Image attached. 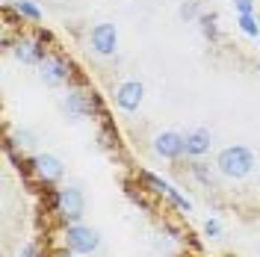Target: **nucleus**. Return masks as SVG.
Masks as SVG:
<instances>
[{
    "mask_svg": "<svg viewBox=\"0 0 260 257\" xmlns=\"http://www.w3.org/2000/svg\"><path fill=\"white\" fill-rule=\"evenodd\" d=\"M15 59L24 65H42L45 62V48L42 39H18L15 42Z\"/></svg>",
    "mask_w": 260,
    "mask_h": 257,
    "instance_id": "6",
    "label": "nucleus"
},
{
    "mask_svg": "<svg viewBox=\"0 0 260 257\" xmlns=\"http://www.w3.org/2000/svg\"><path fill=\"white\" fill-rule=\"evenodd\" d=\"M18 145H24V148L32 145V133H30V130H21V133H18Z\"/></svg>",
    "mask_w": 260,
    "mask_h": 257,
    "instance_id": "20",
    "label": "nucleus"
},
{
    "mask_svg": "<svg viewBox=\"0 0 260 257\" xmlns=\"http://www.w3.org/2000/svg\"><path fill=\"white\" fill-rule=\"evenodd\" d=\"M180 18H183V21H192V18H201V15H198V3H195V0H186V3L180 6Z\"/></svg>",
    "mask_w": 260,
    "mask_h": 257,
    "instance_id": "17",
    "label": "nucleus"
},
{
    "mask_svg": "<svg viewBox=\"0 0 260 257\" xmlns=\"http://www.w3.org/2000/svg\"><path fill=\"white\" fill-rule=\"evenodd\" d=\"M166 198H169V201H172V204H175L178 210H183V213H189V210H192V204H189V198H183V195H180L178 189L172 186V183L166 186Z\"/></svg>",
    "mask_w": 260,
    "mask_h": 257,
    "instance_id": "14",
    "label": "nucleus"
},
{
    "mask_svg": "<svg viewBox=\"0 0 260 257\" xmlns=\"http://www.w3.org/2000/svg\"><path fill=\"white\" fill-rule=\"evenodd\" d=\"M21 257H36V245H24V251H21Z\"/></svg>",
    "mask_w": 260,
    "mask_h": 257,
    "instance_id": "21",
    "label": "nucleus"
},
{
    "mask_svg": "<svg viewBox=\"0 0 260 257\" xmlns=\"http://www.w3.org/2000/svg\"><path fill=\"white\" fill-rule=\"evenodd\" d=\"M53 207H56V213H59L62 222H71V225H74V222H80L83 213H86V198H83V192L77 186H65V189L56 192Z\"/></svg>",
    "mask_w": 260,
    "mask_h": 257,
    "instance_id": "2",
    "label": "nucleus"
},
{
    "mask_svg": "<svg viewBox=\"0 0 260 257\" xmlns=\"http://www.w3.org/2000/svg\"><path fill=\"white\" fill-rule=\"evenodd\" d=\"M68 71H71V65L65 62L62 56H45V62H42V80L48 83V86H62L68 80Z\"/></svg>",
    "mask_w": 260,
    "mask_h": 257,
    "instance_id": "8",
    "label": "nucleus"
},
{
    "mask_svg": "<svg viewBox=\"0 0 260 257\" xmlns=\"http://www.w3.org/2000/svg\"><path fill=\"white\" fill-rule=\"evenodd\" d=\"M192 175H195V180L204 183V186H213V180H216V175H213V169L207 163H192Z\"/></svg>",
    "mask_w": 260,
    "mask_h": 257,
    "instance_id": "12",
    "label": "nucleus"
},
{
    "mask_svg": "<svg viewBox=\"0 0 260 257\" xmlns=\"http://www.w3.org/2000/svg\"><path fill=\"white\" fill-rule=\"evenodd\" d=\"M62 110L71 115V118H89L92 113L101 110V104H98L95 95H89V92H83V89H74V92L65 95Z\"/></svg>",
    "mask_w": 260,
    "mask_h": 257,
    "instance_id": "4",
    "label": "nucleus"
},
{
    "mask_svg": "<svg viewBox=\"0 0 260 257\" xmlns=\"http://www.w3.org/2000/svg\"><path fill=\"white\" fill-rule=\"evenodd\" d=\"M198 24H201V33L210 39V42H216L219 39V27H216V15H201L198 18Z\"/></svg>",
    "mask_w": 260,
    "mask_h": 257,
    "instance_id": "15",
    "label": "nucleus"
},
{
    "mask_svg": "<svg viewBox=\"0 0 260 257\" xmlns=\"http://www.w3.org/2000/svg\"><path fill=\"white\" fill-rule=\"evenodd\" d=\"M216 166H219V172L225 177L240 180V177L251 175V169H254V154H251L245 145H231V148H225V151L219 154Z\"/></svg>",
    "mask_w": 260,
    "mask_h": 257,
    "instance_id": "1",
    "label": "nucleus"
},
{
    "mask_svg": "<svg viewBox=\"0 0 260 257\" xmlns=\"http://www.w3.org/2000/svg\"><path fill=\"white\" fill-rule=\"evenodd\" d=\"M142 95H145V89H142V83L139 80H127L118 86V92H115V101H118V107L121 110H139V104H142Z\"/></svg>",
    "mask_w": 260,
    "mask_h": 257,
    "instance_id": "9",
    "label": "nucleus"
},
{
    "mask_svg": "<svg viewBox=\"0 0 260 257\" xmlns=\"http://www.w3.org/2000/svg\"><path fill=\"white\" fill-rule=\"evenodd\" d=\"M62 257H74V254H62Z\"/></svg>",
    "mask_w": 260,
    "mask_h": 257,
    "instance_id": "22",
    "label": "nucleus"
},
{
    "mask_svg": "<svg viewBox=\"0 0 260 257\" xmlns=\"http://www.w3.org/2000/svg\"><path fill=\"white\" fill-rule=\"evenodd\" d=\"M62 237H65L68 251H74V254H92L98 245H101V237H98L95 228H86V225H80V222L68 225Z\"/></svg>",
    "mask_w": 260,
    "mask_h": 257,
    "instance_id": "3",
    "label": "nucleus"
},
{
    "mask_svg": "<svg viewBox=\"0 0 260 257\" xmlns=\"http://www.w3.org/2000/svg\"><path fill=\"white\" fill-rule=\"evenodd\" d=\"M257 71H260V65H257Z\"/></svg>",
    "mask_w": 260,
    "mask_h": 257,
    "instance_id": "23",
    "label": "nucleus"
},
{
    "mask_svg": "<svg viewBox=\"0 0 260 257\" xmlns=\"http://www.w3.org/2000/svg\"><path fill=\"white\" fill-rule=\"evenodd\" d=\"M15 12L24 18H30V21H42V12H39V6L30 3V0H18L15 3Z\"/></svg>",
    "mask_w": 260,
    "mask_h": 257,
    "instance_id": "13",
    "label": "nucleus"
},
{
    "mask_svg": "<svg viewBox=\"0 0 260 257\" xmlns=\"http://www.w3.org/2000/svg\"><path fill=\"white\" fill-rule=\"evenodd\" d=\"M237 24H240V30H243L245 36H251V39H257V33H260V24L254 21V15H240V18H237Z\"/></svg>",
    "mask_w": 260,
    "mask_h": 257,
    "instance_id": "16",
    "label": "nucleus"
},
{
    "mask_svg": "<svg viewBox=\"0 0 260 257\" xmlns=\"http://www.w3.org/2000/svg\"><path fill=\"white\" fill-rule=\"evenodd\" d=\"M154 151L166 157V160H178L180 154L186 151V145H183V133H175V130H166L160 133L157 139H154Z\"/></svg>",
    "mask_w": 260,
    "mask_h": 257,
    "instance_id": "5",
    "label": "nucleus"
},
{
    "mask_svg": "<svg viewBox=\"0 0 260 257\" xmlns=\"http://www.w3.org/2000/svg\"><path fill=\"white\" fill-rule=\"evenodd\" d=\"M183 145H186V154L189 157H201L204 151H210V130L195 127L189 133H183Z\"/></svg>",
    "mask_w": 260,
    "mask_h": 257,
    "instance_id": "11",
    "label": "nucleus"
},
{
    "mask_svg": "<svg viewBox=\"0 0 260 257\" xmlns=\"http://www.w3.org/2000/svg\"><path fill=\"white\" fill-rule=\"evenodd\" d=\"M92 48H95L101 56L115 53V48H118V33H115L113 24H98L95 30H92Z\"/></svg>",
    "mask_w": 260,
    "mask_h": 257,
    "instance_id": "7",
    "label": "nucleus"
},
{
    "mask_svg": "<svg viewBox=\"0 0 260 257\" xmlns=\"http://www.w3.org/2000/svg\"><path fill=\"white\" fill-rule=\"evenodd\" d=\"M234 6H237V12H240V15H251L254 0H234Z\"/></svg>",
    "mask_w": 260,
    "mask_h": 257,
    "instance_id": "18",
    "label": "nucleus"
},
{
    "mask_svg": "<svg viewBox=\"0 0 260 257\" xmlns=\"http://www.w3.org/2000/svg\"><path fill=\"white\" fill-rule=\"evenodd\" d=\"M32 169H36V175H39L42 183H53V180L62 177V163L56 160L53 154H39V157H32Z\"/></svg>",
    "mask_w": 260,
    "mask_h": 257,
    "instance_id": "10",
    "label": "nucleus"
},
{
    "mask_svg": "<svg viewBox=\"0 0 260 257\" xmlns=\"http://www.w3.org/2000/svg\"><path fill=\"white\" fill-rule=\"evenodd\" d=\"M204 231H207V237H219V234H222V225H219L216 219H207V225H204Z\"/></svg>",
    "mask_w": 260,
    "mask_h": 257,
    "instance_id": "19",
    "label": "nucleus"
}]
</instances>
